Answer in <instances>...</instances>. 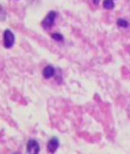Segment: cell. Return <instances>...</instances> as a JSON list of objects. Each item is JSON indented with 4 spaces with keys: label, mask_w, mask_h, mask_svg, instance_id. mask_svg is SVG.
Returning a JSON list of instances; mask_svg holds the SVG:
<instances>
[{
    "label": "cell",
    "mask_w": 130,
    "mask_h": 154,
    "mask_svg": "<svg viewBox=\"0 0 130 154\" xmlns=\"http://www.w3.org/2000/svg\"><path fill=\"white\" fill-rule=\"evenodd\" d=\"M52 38L54 39V40H56V41H62V40H64V37H62L61 34H59V33L52 34Z\"/></svg>",
    "instance_id": "ba28073f"
},
{
    "label": "cell",
    "mask_w": 130,
    "mask_h": 154,
    "mask_svg": "<svg viewBox=\"0 0 130 154\" xmlns=\"http://www.w3.org/2000/svg\"><path fill=\"white\" fill-rule=\"evenodd\" d=\"M54 74H55V69H54V67L51 66V65L46 66L43 68V71H42V75H43V78H46V79H49V78L54 77Z\"/></svg>",
    "instance_id": "5b68a950"
},
{
    "label": "cell",
    "mask_w": 130,
    "mask_h": 154,
    "mask_svg": "<svg viewBox=\"0 0 130 154\" xmlns=\"http://www.w3.org/2000/svg\"><path fill=\"white\" fill-rule=\"evenodd\" d=\"M115 7L114 0H103V8L105 10H113Z\"/></svg>",
    "instance_id": "8992f818"
},
{
    "label": "cell",
    "mask_w": 130,
    "mask_h": 154,
    "mask_svg": "<svg viewBox=\"0 0 130 154\" xmlns=\"http://www.w3.org/2000/svg\"><path fill=\"white\" fill-rule=\"evenodd\" d=\"M14 41H15V37H14V33L11 29H6L4 32V42H5V47L6 48H11L14 45Z\"/></svg>",
    "instance_id": "7a4b0ae2"
},
{
    "label": "cell",
    "mask_w": 130,
    "mask_h": 154,
    "mask_svg": "<svg viewBox=\"0 0 130 154\" xmlns=\"http://www.w3.org/2000/svg\"><path fill=\"white\" fill-rule=\"evenodd\" d=\"M93 2H94L95 5H99V2H100V0H93Z\"/></svg>",
    "instance_id": "9c48e42d"
},
{
    "label": "cell",
    "mask_w": 130,
    "mask_h": 154,
    "mask_svg": "<svg viewBox=\"0 0 130 154\" xmlns=\"http://www.w3.org/2000/svg\"><path fill=\"white\" fill-rule=\"evenodd\" d=\"M116 24L118 27H122V28H127V27H129V23L127 21V20H124V19H118L116 21Z\"/></svg>",
    "instance_id": "52a82bcc"
},
{
    "label": "cell",
    "mask_w": 130,
    "mask_h": 154,
    "mask_svg": "<svg viewBox=\"0 0 130 154\" xmlns=\"http://www.w3.org/2000/svg\"><path fill=\"white\" fill-rule=\"evenodd\" d=\"M27 152L31 154H37L40 152V146L37 140L31 139L27 142Z\"/></svg>",
    "instance_id": "3957f363"
},
{
    "label": "cell",
    "mask_w": 130,
    "mask_h": 154,
    "mask_svg": "<svg viewBox=\"0 0 130 154\" xmlns=\"http://www.w3.org/2000/svg\"><path fill=\"white\" fill-rule=\"evenodd\" d=\"M56 17H58V12H55V11L48 12L47 15L45 17V19L42 20L41 26H42L45 29H49V28L54 25V23H55V20H56Z\"/></svg>",
    "instance_id": "6da1fadb"
},
{
    "label": "cell",
    "mask_w": 130,
    "mask_h": 154,
    "mask_svg": "<svg viewBox=\"0 0 130 154\" xmlns=\"http://www.w3.org/2000/svg\"><path fill=\"white\" fill-rule=\"evenodd\" d=\"M60 146V142H59V139L58 138H52L49 141H48V145H47V149L49 153H54Z\"/></svg>",
    "instance_id": "277c9868"
}]
</instances>
